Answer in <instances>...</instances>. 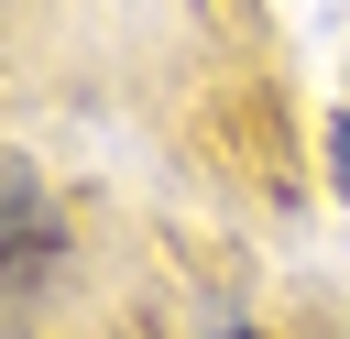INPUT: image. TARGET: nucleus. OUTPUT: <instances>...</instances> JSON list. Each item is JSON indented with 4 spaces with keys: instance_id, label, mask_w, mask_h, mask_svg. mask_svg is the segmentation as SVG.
Returning <instances> with one entry per match:
<instances>
[{
    "instance_id": "nucleus-1",
    "label": "nucleus",
    "mask_w": 350,
    "mask_h": 339,
    "mask_svg": "<svg viewBox=\"0 0 350 339\" xmlns=\"http://www.w3.org/2000/svg\"><path fill=\"white\" fill-rule=\"evenodd\" d=\"M44 273V197H33V175L11 164V284H33Z\"/></svg>"
},
{
    "instance_id": "nucleus-2",
    "label": "nucleus",
    "mask_w": 350,
    "mask_h": 339,
    "mask_svg": "<svg viewBox=\"0 0 350 339\" xmlns=\"http://www.w3.org/2000/svg\"><path fill=\"white\" fill-rule=\"evenodd\" d=\"M328 175H339V197H350V109L328 120Z\"/></svg>"
}]
</instances>
